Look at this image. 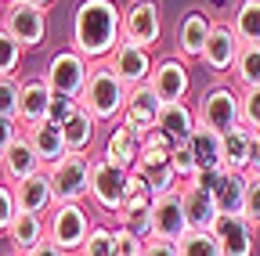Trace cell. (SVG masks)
Listing matches in <instances>:
<instances>
[{
    "label": "cell",
    "mask_w": 260,
    "mask_h": 256,
    "mask_svg": "<svg viewBox=\"0 0 260 256\" xmlns=\"http://www.w3.org/2000/svg\"><path fill=\"white\" fill-rule=\"evenodd\" d=\"M123 44V8L116 0H80L73 11V51L87 61H109Z\"/></svg>",
    "instance_id": "obj_1"
},
{
    "label": "cell",
    "mask_w": 260,
    "mask_h": 256,
    "mask_svg": "<svg viewBox=\"0 0 260 256\" xmlns=\"http://www.w3.org/2000/svg\"><path fill=\"white\" fill-rule=\"evenodd\" d=\"M54 202H83L90 188V155H65L54 166H47Z\"/></svg>",
    "instance_id": "obj_9"
},
{
    "label": "cell",
    "mask_w": 260,
    "mask_h": 256,
    "mask_svg": "<svg viewBox=\"0 0 260 256\" xmlns=\"http://www.w3.org/2000/svg\"><path fill=\"white\" fill-rule=\"evenodd\" d=\"M177 195H181V209L188 220V231H210L213 220H217V202L206 188H199L195 180L177 184Z\"/></svg>",
    "instance_id": "obj_18"
},
{
    "label": "cell",
    "mask_w": 260,
    "mask_h": 256,
    "mask_svg": "<svg viewBox=\"0 0 260 256\" xmlns=\"http://www.w3.org/2000/svg\"><path fill=\"white\" fill-rule=\"evenodd\" d=\"M15 213H18L15 209V191H11V184L0 180V238H4V231H8V224H11Z\"/></svg>",
    "instance_id": "obj_42"
},
{
    "label": "cell",
    "mask_w": 260,
    "mask_h": 256,
    "mask_svg": "<svg viewBox=\"0 0 260 256\" xmlns=\"http://www.w3.org/2000/svg\"><path fill=\"white\" fill-rule=\"evenodd\" d=\"M22 134H25V130H22V123H18L15 116H0V155H4Z\"/></svg>",
    "instance_id": "obj_41"
},
{
    "label": "cell",
    "mask_w": 260,
    "mask_h": 256,
    "mask_svg": "<svg viewBox=\"0 0 260 256\" xmlns=\"http://www.w3.org/2000/svg\"><path fill=\"white\" fill-rule=\"evenodd\" d=\"M0 8H4V4H0Z\"/></svg>",
    "instance_id": "obj_49"
},
{
    "label": "cell",
    "mask_w": 260,
    "mask_h": 256,
    "mask_svg": "<svg viewBox=\"0 0 260 256\" xmlns=\"http://www.w3.org/2000/svg\"><path fill=\"white\" fill-rule=\"evenodd\" d=\"M239 105H242V123L260 130V87L239 90Z\"/></svg>",
    "instance_id": "obj_38"
},
{
    "label": "cell",
    "mask_w": 260,
    "mask_h": 256,
    "mask_svg": "<svg viewBox=\"0 0 260 256\" xmlns=\"http://www.w3.org/2000/svg\"><path fill=\"white\" fill-rule=\"evenodd\" d=\"M148 90L155 94L159 101H184L191 90V69L188 61H181L177 54L155 58L152 76H148Z\"/></svg>",
    "instance_id": "obj_12"
},
{
    "label": "cell",
    "mask_w": 260,
    "mask_h": 256,
    "mask_svg": "<svg viewBox=\"0 0 260 256\" xmlns=\"http://www.w3.org/2000/svg\"><path fill=\"white\" fill-rule=\"evenodd\" d=\"M29 4H37V8H44V11H47V8L54 4V0H29Z\"/></svg>",
    "instance_id": "obj_46"
},
{
    "label": "cell",
    "mask_w": 260,
    "mask_h": 256,
    "mask_svg": "<svg viewBox=\"0 0 260 256\" xmlns=\"http://www.w3.org/2000/svg\"><path fill=\"white\" fill-rule=\"evenodd\" d=\"M170 170H174V177H177V184H188V180H195V155H191V148H188V141L184 144H174V152H170Z\"/></svg>",
    "instance_id": "obj_34"
},
{
    "label": "cell",
    "mask_w": 260,
    "mask_h": 256,
    "mask_svg": "<svg viewBox=\"0 0 260 256\" xmlns=\"http://www.w3.org/2000/svg\"><path fill=\"white\" fill-rule=\"evenodd\" d=\"M47 101H51V90L44 83V76H32V80H22L18 87V123L22 130H29V126H37L40 119H47Z\"/></svg>",
    "instance_id": "obj_21"
},
{
    "label": "cell",
    "mask_w": 260,
    "mask_h": 256,
    "mask_svg": "<svg viewBox=\"0 0 260 256\" xmlns=\"http://www.w3.org/2000/svg\"><path fill=\"white\" fill-rule=\"evenodd\" d=\"M210 235L220 245V256H253L256 249V228L246 220V213H217Z\"/></svg>",
    "instance_id": "obj_13"
},
{
    "label": "cell",
    "mask_w": 260,
    "mask_h": 256,
    "mask_svg": "<svg viewBox=\"0 0 260 256\" xmlns=\"http://www.w3.org/2000/svg\"><path fill=\"white\" fill-rule=\"evenodd\" d=\"M126 105V87L116 80V72L105 65V61H90V76L87 87L80 94V108H87L98 126H116Z\"/></svg>",
    "instance_id": "obj_2"
},
{
    "label": "cell",
    "mask_w": 260,
    "mask_h": 256,
    "mask_svg": "<svg viewBox=\"0 0 260 256\" xmlns=\"http://www.w3.org/2000/svg\"><path fill=\"white\" fill-rule=\"evenodd\" d=\"M22 47L0 29V76H18V65H22Z\"/></svg>",
    "instance_id": "obj_35"
},
{
    "label": "cell",
    "mask_w": 260,
    "mask_h": 256,
    "mask_svg": "<svg viewBox=\"0 0 260 256\" xmlns=\"http://www.w3.org/2000/svg\"><path fill=\"white\" fill-rule=\"evenodd\" d=\"M25 137H29V144H32V148H37V155H40L44 170H47V166H54L58 159H65V155H69V148H65V134H61V126H58V123H51V119H40L37 126H29V130H25Z\"/></svg>",
    "instance_id": "obj_25"
},
{
    "label": "cell",
    "mask_w": 260,
    "mask_h": 256,
    "mask_svg": "<svg viewBox=\"0 0 260 256\" xmlns=\"http://www.w3.org/2000/svg\"><path fill=\"white\" fill-rule=\"evenodd\" d=\"M61 134H65V148L73 155H90L94 141H98V119L87 108H76L69 119L61 123Z\"/></svg>",
    "instance_id": "obj_26"
},
{
    "label": "cell",
    "mask_w": 260,
    "mask_h": 256,
    "mask_svg": "<svg viewBox=\"0 0 260 256\" xmlns=\"http://www.w3.org/2000/svg\"><path fill=\"white\" fill-rule=\"evenodd\" d=\"M228 25L239 36V44H260V0H239Z\"/></svg>",
    "instance_id": "obj_29"
},
{
    "label": "cell",
    "mask_w": 260,
    "mask_h": 256,
    "mask_svg": "<svg viewBox=\"0 0 260 256\" xmlns=\"http://www.w3.org/2000/svg\"><path fill=\"white\" fill-rule=\"evenodd\" d=\"M18 76H0V116H18Z\"/></svg>",
    "instance_id": "obj_36"
},
{
    "label": "cell",
    "mask_w": 260,
    "mask_h": 256,
    "mask_svg": "<svg viewBox=\"0 0 260 256\" xmlns=\"http://www.w3.org/2000/svg\"><path fill=\"white\" fill-rule=\"evenodd\" d=\"M141 256H177V242H167V238H145Z\"/></svg>",
    "instance_id": "obj_43"
},
{
    "label": "cell",
    "mask_w": 260,
    "mask_h": 256,
    "mask_svg": "<svg viewBox=\"0 0 260 256\" xmlns=\"http://www.w3.org/2000/svg\"><path fill=\"white\" fill-rule=\"evenodd\" d=\"M102 155L109 159V163L123 166V170H134L138 155H141V137H138V134H130L126 126H119V123H116L112 130H109V137H105Z\"/></svg>",
    "instance_id": "obj_27"
},
{
    "label": "cell",
    "mask_w": 260,
    "mask_h": 256,
    "mask_svg": "<svg viewBox=\"0 0 260 256\" xmlns=\"http://www.w3.org/2000/svg\"><path fill=\"white\" fill-rule=\"evenodd\" d=\"M8 256H22V252H8Z\"/></svg>",
    "instance_id": "obj_47"
},
{
    "label": "cell",
    "mask_w": 260,
    "mask_h": 256,
    "mask_svg": "<svg viewBox=\"0 0 260 256\" xmlns=\"http://www.w3.org/2000/svg\"><path fill=\"white\" fill-rule=\"evenodd\" d=\"M152 216V238H167V242H181L188 235V220H184V209H181V195L177 191H167L159 195L148 209Z\"/></svg>",
    "instance_id": "obj_17"
},
{
    "label": "cell",
    "mask_w": 260,
    "mask_h": 256,
    "mask_svg": "<svg viewBox=\"0 0 260 256\" xmlns=\"http://www.w3.org/2000/svg\"><path fill=\"white\" fill-rule=\"evenodd\" d=\"M15 191V209L18 213H37V216H47L54 209V188H51V177L47 170L25 177L22 184L11 188Z\"/></svg>",
    "instance_id": "obj_20"
},
{
    "label": "cell",
    "mask_w": 260,
    "mask_h": 256,
    "mask_svg": "<svg viewBox=\"0 0 260 256\" xmlns=\"http://www.w3.org/2000/svg\"><path fill=\"white\" fill-rule=\"evenodd\" d=\"M195 119H199V126H206L213 134H228L232 126L242 123L239 90L232 83H224V80H213L199 94V101H195Z\"/></svg>",
    "instance_id": "obj_3"
},
{
    "label": "cell",
    "mask_w": 260,
    "mask_h": 256,
    "mask_svg": "<svg viewBox=\"0 0 260 256\" xmlns=\"http://www.w3.org/2000/svg\"><path fill=\"white\" fill-rule=\"evenodd\" d=\"M25 256H69V252H61V249H58L54 242H47V238H44V242H40L37 249H32V252H25Z\"/></svg>",
    "instance_id": "obj_45"
},
{
    "label": "cell",
    "mask_w": 260,
    "mask_h": 256,
    "mask_svg": "<svg viewBox=\"0 0 260 256\" xmlns=\"http://www.w3.org/2000/svg\"><path fill=\"white\" fill-rule=\"evenodd\" d=\"M152 202H155V195H152V188H148V180L141 177V173H134L130 170V177H126V191H123V206H119V213H148L152 209ZM116 213V216H119Z\"/></svg>",
    "instance_id": "obj_31"
},
{
    "label": "cell",
    "mask_w": 260,
    "mask_h": 256,
    "mask_svg": "<svg viewBox=\"0 0 260 256\" xmlns=\"http://www.w3.org/2000/svg\"><path fill=\"white\" fill-rule=\"evenodd\" d=\"M44 224H47V242H54L69 256L80 252V245L87 242V235L94 228V220L83 209V202H54V209L44 216Z\"/></svg>",
    "instance_id": "obj_4"
},
{
    "label": "cell",
    "mask_w": 260,
    "mask_h": 256,
    "mask_svg": "<svg viewBox=\"0 0 260 256\" xmlns=\"http://www.w3.org/2000/svg\"><path fill=\"white\" fill-rule=\"evenodd\" d=\"M141 238H134L126 228H119V224H112V256H141Z\"/></svg>",
    "instance_id": "obj_37"
},
{
    "label": "cell",
    "mask_w": 260,
    "mask_h": 256,
    "mask_svg": "<svg viewBox=\"0 0 260 256\" xmlns=\"http://www.w3.org/2000/svg\"><path fill=\"white\" fill-rule=\"evenodd\" d=\"M195 184L206 188L213 202H217V213H242L246 206V173H235V170H210V173H199Z\"/></svg>",
    "instance_id": "obj_14"
},
{
    "label": "cell",
    "mask_w": 260,
    "mask_h": 256,
    "mask_svg": "<svg viewBox=\"0 0 260 256\" xmlns=\"http://www.w3.org/2000/svg\"><path fill=\"white\" fill-rule=\"evenodd\" d=\"M155 123H159V98L145 87H134V90H126V105H123V116H119V126H126L130 134H138L141 141L155 130Z\"/></svg>",
    "instance_id": "obj_16"
},
{
    "label": "cell",
    "mask_w": 260,
    "mask_h": 256,
    "mask_svg": "<svg viewBox=\"0 0 260 256\" xmlns=\"http://www.w3.org/2000/svg\"><path fill=\"white\" fill-rule=\"evenodd\" d=\"M239 36L232 33V25H228L224 18H213V25H210V36H206V47H203V54H199V65L213 76V80H220V76H232V65H235V58H239Z\"/></svg>",
    "instance_id": "obj_10"
},
{
    "label": "cell",
    "mask_w": 260,
    "mask_h": 256,
    "mask_svg": "<svg viewBox=\"0 0 260 256\" xmlns=\"http://www.w3.org/2000/svg\"><path fill=\"white\" fill-rule=\"evenodd\" d=\"M253 126L239 123L232 126L228 134H220V159H224V170H235V173H249V152H253Z\"/></svg>",
    "instance_id": "obj_24"
},
{
    "label": "cell",
    "mask_w": 260,
    "mask_h": 256,
    "mask_svg": "<svg viewBox=\"0 0 260 256\" xmlns=\"http://www.w3.org/2000/svg\"><path fill=\"white\" fill-rule=\"evenodd\" d=\"M0 29L22 51H32L47 40V11L29 4V0H11V4L0 8Z\"/></svg>",
    "instance_id": "obj_5"
},
{
    "label": "cell",
    "mask_w": 260,
    "mask_h": 256,
    "mask_svg": "<svg viewBox=\"0 0 260 256\" xmlns=\"http://www.w3.org/2000/svg\"><path fill=\"white\" fill-rule=\"evenodd\" d=\"M4 238L11 245V252H22L25 256V252H32V249L47 238V224L37 213H15L11 224H8V231H4Z\"/></svg>",
    "instance_id": "obj_23"
},
{
    "label": "cell",
    "mask_w": 260,
    "mask_h": 256,
    "mask_svg": "<svg viewBox=\"0 0 260 256\" xmlns=\"http://www.w3.org/2000/svg\"><path fill=\"white\" fill-rule=\"evenodd\" d=\"M249 177H260V130L253 134V152H249Z\"/></svg>",
    "instance_id": "obj_44"
},
{
    "label": "cell",
    "mask_w": 260,
    "mask_h": 256,
    "mask_svg": "<svg viewBox=\"0 0 260 256\" xmlns=\"http://www.w3.org/2000/svg\"><path fill=\"white\" fill-rule=\"evenodd\" d=\"M76 256H112V224H94Z\"/></svg>",
    "instance_id": "obj_33"
},
{
    "label": "cell",
    "mask_w": 260,
    "mask_h": 256,
    "mask_svg": "<svg viewBox=\"0 0 260 256\" xmlns=\"http://www.w3.org/2000/svg\"><path fill=\"white\" fill-rule=\"evenodd\" d=\"M126 177H130V170H123V166L109 163L105 155L90 159V188H87V202H90L98 213L116 216V213H119V206H123Z\"/></svg>",
    "instance_id": "obj_6"
},
{
    "label": "cell",
    "mask_w": 260,
    "mask_h": 256,
    "mask_svg": "<svg viewBox=\"0 0 260 256\" xmlns=\"http://www.w3.org/2000/svg\"><path fill=\"white\" fill-rule=\"evenodd\" d=\"M76 108H80V101H76V98H65V94H51V101H47V119L61 126L65 119L76 112Z\"/></svg>",
    "instance_id": "obj_40"
},
{
    "label": "cell",
    "mask_w": 260,
    "mask_h": 256,
    "mask_svg": "<svg viewBox=\"0 0 260 256\" xmlns=\"http://www.w3.org/2000/svg\"><path fill=\"white\" fill-rule=\"evenodd\" d=\"M0 4H11V0H0Z\"/></svg>",
    "instance_id": "obj_48"
},
{
    "label": "cell",
    "mask_w": 260,
    "mask_h": 256,
    "mask_svg": "<svg viewBox=\"0 0 260 256\" xmlns=\"http://www.w3.org/2000/svg\"><path fill=\"white\" fill-rule=\"evenodd\" d=\"M105 65L116 72V80L126 87V90H134V87H145L148 76H152V65H155V54L148 47H134V44H119L112 51V58L105 61Z\"/></svg>",
    "instance_id": "obj_15"
},
{
    "label": "cell",
    "mask_w": 260,
    "mask_h": 256,
    "mask_svg": "<svg viewBox=\"0 0 260 256\" xmlns=\"http://www.w3.org/2000/svg\"><path fill=\"white\" fill-rule=\"evenodd\" d=\"M87 76H90V61L83 54H76L73 47H65L58 54H51L47 69H44V83L51 94H65V98H76L87 87Z\"/></svg>",
    "instance_id": "obj_8"
},
{
    "label": "cell",
    "mask_w": 260,
    "mask_h": 256,
    "mask_svg": "<svg viewBox=\"0 0 260 256\" xmlns=\"http://www.w3.org/2000/svg\"><path fill=\"white\" fill-rule=\"evenodd\" d=\"M44 170V163H40V155H37V148L29 144V137L22 134L4 155H0V180L4 184H22L25 177H32V173H40Z\"/></svg>",
    "instance_id": "obj_19"
},
{
    "label": "cell",
    "mask_w": 260,
    "mask_h": 256,
    "mask_svg": "<svg viewBox=\"0 0 260 256\" xmlns=\"http://www.w3.org/2000/svg\"><path fill=\"white\" fill-rule=\"evenodd\" d=\"M210 25H213V15L206 8H184L177 25H174V54L181 61H199L203 47H206V36H210Z\"/></svg>",
    "instance_id": "obj_11"
},
{
    "label": "cell",
    "mask_w": 260,
    "mask_h": 256,
    "mask_svg": "<svg viewBox=\"0 0 260 256\" xmlns=\"http://www.w3.org/2000/svg\"><path fill=\"white\" fill-rule=\"evenodd\" d=\"M188 148L195 155V170L199 173H210V170H224V159H220V134L206 130V126H195L191 137H188ZM195 173V177H199Z\"/></svg>",
    "instance_id": "obj_28"
},
{
    "label": "cell",
    "mask_w": 260,
    "mask_h": 256,
    "mask_svg": "<svg viewBox=\"0 0 260 256\" xmlns=\"http://www.w3.org/2000/svg\"><path fill=\"white\" fill-rule=\"evenodd\" d=\"M242 213L260 231V177H249V173H246V206H242Z\"/></svg>",
    "instance_id": "obj_39"
},
{
    "label": "cell",
    "mask_w": 260,
    "mask_h": 256,
    "mask_svg": "<svg viewBox=\"0 0 260 256\" xmlns=\"http://www.w3.org/2000/svg\"><path fill=\"white\" fill-rule=\"evenodd\" d=\"M162 40V8L159 0H126L123 4V44L155 47Z\"/></svg>",
    "instance_id": "obj_7"
},
{
    "label": "cell",
    "mask_w": 260,
    "mask_h": 256,
    "mask_svg": "<svg viewBox=\"0 0 260 256\" xmlns=\"http://www.w3.org/2000/svg\"><path fill=\"white\" fill-rule=\"evenodd\" d=\"M177 256H220V245L210 231H188L177 242Z\"/></svg>",
    "instance_id": "obj_32"
},
{
    "label": "cell",
    "mask_w": 260,
    "mask_h": 256,
    "mask_svg": "<svg viewBox=\"0 0 260 256\" xmlns=\"http://www.w3.org/2000/svg\"><path fill=\"white\" fill-rule=\"evenodd\" d=\"M232 87L235 90L260 87V44H242L239 47V58L232 65Z\"/></svg>",
    "instance_id": "obj_30"
},
{
    "label": "cell",
    "mask_w": 260,
    "mask_h": 256,
    "mask_svg": "<svg viewBox=\"0 0 260 256\" xmlns=\"http://www.w3.org/2000/svg\"><path fill=\"white\" fill-rule=\"evenodd\" d=\"M195 126H199V119H195V108L188 101H159V123H155V130H162L174 144H184L191 137Z\"/></svg>",
    "instance_id": "obj_22"
}]
</instances>
